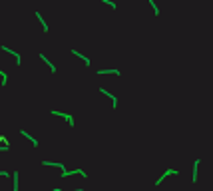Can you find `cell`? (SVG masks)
Masks as SVG:
<instances>
[{
	"mask_svg": "<svg viewBox=\"0 0 213 191\" xmlns=\"http://www.w3.org/2000/svg\"><path fill=\"white\" fill-rule=\"evenodd\" d=\"M50 113H52V116H62L64 119H68V122H70V125H74V118L70 116V113H64V112H56V110H52Z\"/></svg>",
	"mask_w": 213,
	"mask_h": 191,
	"instance_id": "obj_1",
	"label": "cell"
},
{
	"mask_svg": "<svg viewBox=\"0 0 213 191\" xmlns=\"http://www.w3.org/2000/svg\"><path fill=\"white\" fill-rule=\"evenodd\" d=\"M0 48H2V50H4V52H8V54H12V56L16 58V64H18V66H20V64H22V58H20V54H18V52H14V50H10V48H6V46H0Z\"/></svg>",
	"mask_w": 213,
	"mask_h": 191,
	"instance_id": "obj_2",
	"label": "cell"
},
{
	"mask_svg": "<svg viewBox=\"0 0 213 191\" xmlns=\"http://www.w3.org/2000/svg\"><path fill=\"white\" fill-rule=\"evenodd\" d=\"M167 175H177V171H175V169H167V171H165V173H163V175L155 181V185H161V181H163V179H165Z\"/></svg>",
	"mask_w": 213,
	"mask_h": 191,
	"instance_id": "obj_3",
	"label": "cell"
},
{
	"mask_svg": "<svg viewBox=\"0 0 213 191\" xmlns=\"http://www.w3.org/2000/svg\"><path fill=\"white\" fill-rule=\"evenodd\" d=\"M197 165H199V159H195L193 161V175H191V181L193 183H197Z\"/></svg>",
	"mask_w": 213,
	"mask_h": 191,
	"instance_id": "obj_4",
	"label": "cell"
},
{
	"mask_svg": "<svg viewBox=\"0 0 213 191\" xmlns=\"http://www.w3.org/2000/svg\"><path fill=\"white\" fill-rule=\"evenodd\" d=\"M72 54H74V56H78L80 60H84V64H86V66H90V60H88V58H86V56H84V54H80L78 50H74V48H72Z\"/></svg>",
	"mask_w": 213,
	"mask_h": 191,
	"instance_id": "obj_5",
	"label": "cell"
},
{
	"mask_svg": "<svg viewBox=\"0 0 213 191\" xmlns=\"http://www.w3.org/2000/svg\"><path fill=\"white\" fill-rule=\"evenodd\" d=\"M34 16H36L38 20H40V24H42V30H44V32H48V30H50V28H48V24L44 22V18H42V14H40V12H36Z\"/></svg>",
	"mask_w": 213,
	"mask_h": 191,
	"instance_id": "obj_6",
	"label": "cell"
},
{
	"mask_svg": "<svg viewBox=\"0 0 213 191\" xmlns=\"http://www.w3.org/2000/svg\"><path fill=\"white\" fill-rule=\"evenodd\" d=\"M100 92H102L104 96H110V98H112V102H114V108H118V100H116V96H112L110 92H108V90H104V88H100Z\"/></svg>",
	"mask_w": 213,
	"mask_h": 191,
	"instance_id": "obj_7",
	"label": "cell"
},
{
	"mask_svg": "<svg viewBox=\"0 0 213 191\" xmlns=\"http://www.w3.org/2000/svg\"><path fill=\"white\" fill-rule=\"evenodd\" d=\"M108 74H118L119 76V70H100V72H98V76H108Z\"/></svg>",
	"mask_w": 213,
	"mask_h": 191,
	"instance_id": "obj_8",
	"label": "cell"
},
{
	"mask_svg": "<svg viewBox=\"0 0 213 191\" xmlns=\"http://www.w3.org/2000/svg\"><path fill=\"white\" fill-rule=\"evenodd\" d=\"M20 133H22V135H24V138H28V139L32 141V145H36V147H38V139H36V138H32V135H30L28 132H20Z\"/></svg>",
	"mask_w": 213,
	"mask_h": 191,
	"instance_id": "obj_9",
	"label": "cell"
},
{
	"mask_svg": "<svg viewBox=\"0 0 213 191\" xmlns=\"http://www.w3.org/2000/svg\"><path fill=\"white\" fill-rule=\"evenodd\" d=\"M40 58H42V60H44V62L48 64V66H50V70H52V72H56V66H54V64H50V60H48V58L44 56V54H40Z\"/></svg>",
	"mask_w": 213,
	"mask_h": 191,
	"instance_id": "obj_10",
	"label": "cell"
},
{
	"mask_svg": "<svg viewBox=\"0 0 213 191\" xmlns=\"http://www.w3.org/2000/svg\"><path fill=\"white\" fill-rule=\"evenodd\" d=\"M12 177H14V191H18V171H14Z\"/></svg>",
	"mask_w": 213,
	"mask_h": 191,
	"instance_id": "obj_11",
	"label": "cell"
},
{
	"mask_svg": "<svg viewBox=\"0 0 213 191\" xmlns=\"http://www.w3.org/2000/svg\"><path fill=\"white\" fill-rule=\"evenodd\" d=\"M150 4H151V8H154V14H160V8H157V4L154 0H150Z\"/></svg>",
	"mask_w": 213,
	"mask_h": 191,
	"instance_id": "obj_12",
	"label": "cell"
},
{
	"mask_svg": "<svg viewBox=\"0 0 213 191\" xmlns=\"http://www.w3.org/2000/svg\"><path fill=\"white\" fill-rule=\"evenodd\" d=\"M0 175H8V173L6 171H0Z\"/></svg>",
	"mask_w": 213,
	"mask_h": 191,
	"instance_id": "obj_13",
	"label": "cell"
},
{
	"mask_svg": "<svg viewBox=\"0 0 213 191\" xmlns=\"http://www.w3.org/2000/svg\"><path fill=\"white\" fill-rule=\"evenodd\" d=\"M76 191H84V189H76Z\"/></svg>",
	"mask_w": 213,
	"mask_h": 191,
	"instance_id": "obj_14",
	"label": "cell"
},
{
	"mask_svg": "<svg viewBox=\"0 0 213 191\" xmlns=\"http://www.w3.org/2000/svg\"><path fill=\"white\" fill-rule=\"evenodd\" d=\"M54 191H60V189H54Z\"/></svg>",
	"mask_w": 213,
	"mask_h": 191,
	"instance_id": "obj_15",
	"label": "cell"
}]
</instances>
